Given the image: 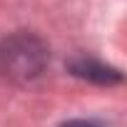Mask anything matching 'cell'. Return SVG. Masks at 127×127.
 <instances>
[{"mask_svg": "<svg viewBox=\"0 0 127 127\" xmlns=\"http://www.w3.org/2000/svg\"><path fill=\"white\" fill-rule=\"evenodd\" d=\"M62 127H100L97 122H90V120H72L67 125H62Z\"/></svg>", "mask_w": 127, "mask_h": 127, "instance_id": "3957f363", "label": "cell"}, {"mask_svg": "<svg viewBox=\"0 0 127 127\" xmlns=\"http://www.w3.org/2000/svg\"><path fill=\"white\" fill-rule=\"evenodd\" d=\"M50 60L47 45L32 32H13L0 42V75L10 82L37 80Z\"/></svg>", "mask_w": 127, "mask_h": 127, "instance_id": "6da1fadb", "label": "cell"}, {"mask_svg": "<svg viewBox=\"0 0 127 127\" xmlns=\"http://www.w3.org/2000/svg\"><path fill=\"white\" fill-rule=\"evenodd\" d=\"M70 70L72 75L82 77V80H92V82H100V85H110V82H117L120 80V72L102 65V62L92 60V57H80L75 62H70Z\"/></svg>", "mask_w": 127, "mask_h": 127, "instance_id": "7a4b0ae2", "label": "cell"}]
</instances>
